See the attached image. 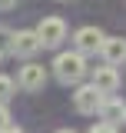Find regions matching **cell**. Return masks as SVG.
Returning <instances> with one entry per match:
<instances>
[{
	"mask_svg": "<svg viewBox=\"0 0 126 133\" xmlns=\"http://www.w3.org/2000/svg\"><path fill=\"white\" fill-rule=\"evenodd\" d=\"M57 133H76V130H57Z\"/></svg>",
	"mask_w": 126,
	"mask_h": 133,
	"instance_id": "16",
	"label": "cell"
},
{
	"mask_svg": "<svg viewBox=\"0 0 126 133\" xmlns=\"http://www.w3.org/2000/svg\"><path fill=\"white\" fill-rule=\"evenodd\" d=\"M17 87H20V83H13L7 73H0V103H10L13 93H17Z\"/></svg>",
	"mask_w": 126,
	"mask_h": 133,
	"instance_id": "11",
	"label": "cell"
},
{
	"mask_svg": "<svg viewBox=\"0 0 126 133\" xmlns=\"http://www.w3.org/2000/svg\"><path fill=\"white\" fill-rule=\"evenodd\" d=\"M17 83H20V90H27V93L43 90V87H47V66L27 60V63L20 66V73H17Z\"/></svg>",
	"mask_w": 126,
	"mask_h": 133,
	"instance_id": "4",
	"label": "cell"
},
{
	"mask_svg": "<svg viewBox=\"0 0 126 133\" xmlns=\"http://www.w3.org/2000/svg\"><path fill=\"white\" fill-rule=\"evenodd\" d=\"M0 133H23V130H20L17 123H7V127H3V130H0Z\"/></svg>",
	"mask_w": 126,
	"mask_h": 133,
	"instance_id": "14",
	"label": "cell"
},
{
	"mask_svg": "<svg viewBox=\"0 0 126 133\" xmlns=\"http://www.w3.org/2000/svg\"><path fill=\"white\" fill-rule=\"evenodd\" d=\"M100 57H103L106 63H113V66L126 63V40H123V37H106V40H103V50H100Z\"/></svg>",
	"mask_w": 126,
	"mask_h": 133,
	"instance_id": "8",
	"label": "cell"
},
{
	"mask_svg": "<svg viewBox=\"0 0 126 133\" xmlns=\"http://www.w3.org/2000/svg\"><path fill=\"white\" fill-rule=\"evenodd\" d=\"M40 50H43V40H40V33H37V30H17V33H13V57L33 60Z\"/></svg>",
	"mask_w": 126,
	"mask_h": 133,
	"instance_id": "6",
	"label": "cell"
},
{
	"mask_svg": "<svg viewBox=\"0 0 126 133\" xmlns=\"http://www.w3.org/2000/svg\"><path fill=\"white\" fill-rule=\"evenodd\" d=\"M10 123V110H7V103H0V130Z\"/></svg>",
	"mask_w": 126,
	"mask_h": 133,
	"instance_id": "13",
	"label": "cell"
},
{
	"mask_svg": "<svg viewBox=\"0 0 126 133\" xmlns=\"http://www.w3.org/2000/svg\"><path fill=\"white\" fill-rule=\"evenodd\" d=\"M90 73V66H86V53H80L76 47L73 50H63V53H57V60H53V77L60 83H83V77Z\"/></svg>",
	"mask_w": 126,
	"mask_h": 133,
	"instance_id": "1",
	"label": "cell"
},
{
	"mask_svg": "<svg viewBox=\"0 0 126 133\" xmlns=\"http://www.w3.org/2000/svg\"><path fill=\"white\" fill-rule=\"evenodd\" d=\"M100 120H106V123H120V120H126V103L110 93V97L103 100V107H100Z\"/></svg>",
	"mask_w": 126,
	"mask_h": 133,
	"instance_id": "9",
	"label": "cell"
},
{
	"mask_svg": "<svg viewBox=\"0 0 126 133\" xmlns=\"http://www.w3.org/2000/svg\"><path fill=\"white\" fill-rule=\"evenodd\" d=\"M103 40H106V33L100 30V27H93V23H86V27H80L76 33H73V47L80 50V53H100L103 50Z\"/></svg>",
	"mask_w": 126,
	"mask_h": 133,
	"instance_id": "5",
	"label": "cell"
},
{
	"mask_svg": "<svg viewBox=\"0 0 126 133\" xmlns=\"http://www.w3.org/2000/svg\"><path fill=\"white\" fill-rule=\"evenodd\" d=\"M37 33H40V40H43V47L47 50H57L66 40V23H63V17H43L40 23H37Z\"/></svg>",
	"mask_w": 126,
	"mask_h": 133,
	"instance_id": "3",
	"label": "cell"
},
{
	"mask_svg": "<svg viewBox=\"0 0 126 133\" xmlns=\"http://www.w3.org/2000/svg\"><path fill=\"white\" fill-rule=\"evenodd\" d=\"M10 53H13V30L0 23V60L10 57Z\"/></svg>",
	"mask_w": 126,
	"mask_h": 133,
	"instance_id": "10",
	"label": "cell"
},
{
	"mask_svg": "<svg viewBox=\"0 0 126 133\" xmlns=\"http://www.w3.org/2000/svg\"><path fill=\"white\" fill-rule=\"evenodd\" d=\"M103 100H106V93H103L93 80L90 83H76V90H73V110L83 113V116H93V113H100Z\"/></svg>",
	"mask_w": 126,
	"mask_h": 133,
	"instance_id": "2",
	"label": "cell"
},
{
	"mask_svg": "<svg viewBox=\"0 0 126 133\" xmlns=\"http://www.w3.org/2000/svg\"><path fill=\"white\" fill-rule=\"evenodd\" d=\"M17 7V0H0V10H13Z\"/></svg>",
	"mask_w": 126,
	"mask_h": 133,
	"instance_id": "15",
	"label": "cell"
},
{
	"mask_svg": "<svg viewBox=\"0 0 126 133\" xmlns=\"http://www.w3.org/2000/svg\"><path fill=\"white\" fill-rule=\"evenodd\" d=\"M63 3H70V0H63Z\"/></svg>",
	"mask_w": 126,
	"mask_h": 133,
	"instance_id": "17",
	"label": "cell"
},
{
	"mask_svg": "<svg viewBox=\"0 0 126 133\" xmlns=\"http://www.w3.org/2000/svg\"><path fill=\"white\" fill-rule=\"evenodd\" d=\"M90 80H93L96 87H100V90H103V93L110 97V93H116V90H120V70H116L113 63L93 66V73H90Z\"/></svg>",
	"mask_w": 126,
	"mask_h": 133,
	"instance_id": "7",
	"label": "cell"
},
{
	"mask_svg": "<svg viewBox=\"0 0 126 133\" xmlns=\"http://www.w3.org/2000/svg\"><path fill=\"white\" fill-rule=\"evenodd\" d=\"M123 123H126V120H123Z\"/></svg>",
	"mask_w": 126,
	"mask_h": 133,
	"instance_id": "18",
	"label": "cell"
},
{
	"mask_svg": "<svg viewBox=\"0 0 126 133\" xmlns=\"http://www.w3.org/2000/svg\"><path fill=\"white\" fill-rule=\"evenodd\" d=\"M90 133H116V123H106V120H103V123H93Z\"/></svg>",
	"mask_w": 126,
	"mask_h": 133,
	"instance_id": "12",
	"label": "cell"
}]
</instances>
